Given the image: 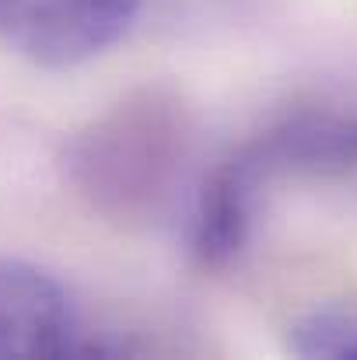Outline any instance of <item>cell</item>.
I'll use <instances>...</instances> for the list:
<instances>
[{"label": "cell", "mask_w": 357, "mask_h": 360, "mask_svg": "<svg viewBox=\"0 0 357 360\" xmlns=\"http://www.w3.org/2000/svg\"><path fill=\"white\" fill-rule=\"evenodd\" d=\"M0 357H88L67 287L7 255H0Z\"/></svg>", "instance_id": "obj_4"}, {"label": "cell", "mask_w": 357, "mask_h": 360, "mask_svg": "<svg viewBox=\"0 0 357 360\" xmlns=\"http://www.w3.org/2000/svg\"><path fill=\"white\" fill-rule=\"evenodd\" d=\"M287 350L308 360H357V308L347 304L312 308L291 326Z\"/></svg>", "instance_id": "obj_5"}, {"label": "cell", "mask_w": 357, "mask_h": 360, "mask_svg": "<svg viewBox=\"0 0 357 360\" xmlns=\"http://www.w3.org/2000/svg\"><path fill=\"white\" fill-rule=\"evenodd\" d=\"M140 0H0V42L39 67L84 63L126 35Z\"/></svg>", "instance_id": "obj_3"}, {"label": "cell", "mask_w": 357, "mask_h": 360, "mask_svg": "<svg viewBox=\"0 0 357 360\" xmlns=\"http://www.w3.org/2000/svg\"><path fill=\"white\" fill-rule=\"evenodd\" d=\"M189 147L179 102L140 95L81 129L67 154V179L102 214L119 221L154 217L175 193Z\"/></svg>", "instance_id": "obj_2"}, {"label": "cell", "mask_w": 357, "mask_h": 360, "mask_svg": "<svg viewBox=\"0 0 357 360\" xmlns=\"http://www.w3.org/2000/svg\"><path fill=\"white\" fill-rule=\"evenodd\" d=\"M357 172V116L298 112L273 122L221 161L196 189L189 214V248L207 266H228L245 248L259 189L287 175Z\"/></svg>", "instance_id": "obj_1"}]
</instances>
